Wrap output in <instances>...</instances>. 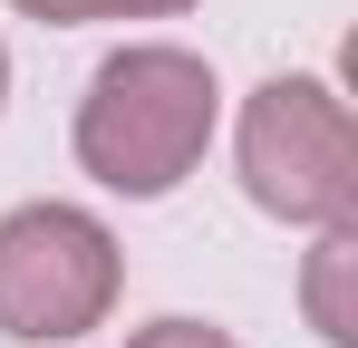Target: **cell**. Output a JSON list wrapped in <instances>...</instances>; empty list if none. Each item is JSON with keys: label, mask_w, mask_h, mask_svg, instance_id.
I'll list each match as a JSON object with an SVG mask.
<instances>
[{"label": "cell", "mask_w": 358, "mask_h": 348, "mask_svg": "<svg viewBox=\"0 0 358 348\" xmlns=\"http://www.w3.org/2000/svg\"><path fill=\"white\" fill-rule=\"evenodd\" d=\"M213 136V68L184 49H117L87 78L78 107V165L117 194H165L194 174Z\"/></svg>", "instance_id": "6da1fadb"}, {"label": "cell", "mask_w": 358, "mask_h": 348, "mask_svg": "<svg viewBox=\"0 0 358 348\" xmlns=\"http://www.w3.org/2000/svg\"><path fill=\"white\" fill-rule=\"evenodd\" d=\"M242 184L281 223H349L358 203V136L320 78H271L242 107Z\"/></svg>", "instance_id": "7a4b0ae2"}, {"label": "cell", "mask_w": 358, "mask_h": 348, "mask_svg": "<svg viewBox=\"0 0 358 348\" xmlns=\"http://www.w3.org/2000/svg\"><path fill=\"white\" fill-rule=\"evenodd\" d=\"M117 300V242L78 203H29L0 223V329L10 339H78Z\"/></svg>", "instance_id": "3957f363"}, {"label": "cell", "mask_w": 358, "mask_h": 348, "mask_svg": "<svg viewBox=\"0 0 358 348\" xmlns=\"http://www.w3.org/2000/svg\"><path fill=\"white\" fill-rule=\"evenodd\" d=\"M349 271H358V232L349 223H320V252H310V319L320 339H358V300H349Z\"/></svg>", "instance_id": "277c9868"}, {"label": "cell", "mask_w": 358, "mask_h": 348, "mask_svg": "<svg viewBox=\"0 0 358 348\" xmlns=\"http://www.w3.org/2000/svg\"><path fill=\"white\" fill-rule=\"evenodd\" d=\"M29 20H165L184 0H20Z\"/></svg>", "instance_id": "5b68a950"}, {"label": "cell", "mask_w": 358, "mask_h": 348, "mask_svg": "<svg viewBox=\"0 0 358 348\" xmlns=\"http://www.w3.org/2000/svg\"><path fill=\"white\" fill-rule=\"evenodd\" d=\"M126 348H233L223 329H203V319H155V329H136Z\"/></svg>", "instance_id": "8992f818"}, {"label": "cell", "mask_w": 358, "mask_h": 348, "mask_svg": "<svg viewBox=\"0 0 358 348\" xmlns=\"http://www.w3.org/2000/svg\"><path fill=\"white\" fill-rule=\"evenodd\" d=\"M0 97H10V58H0Z\"/></svg>", "instance_id": "52a82bcc"}]
</instances>
